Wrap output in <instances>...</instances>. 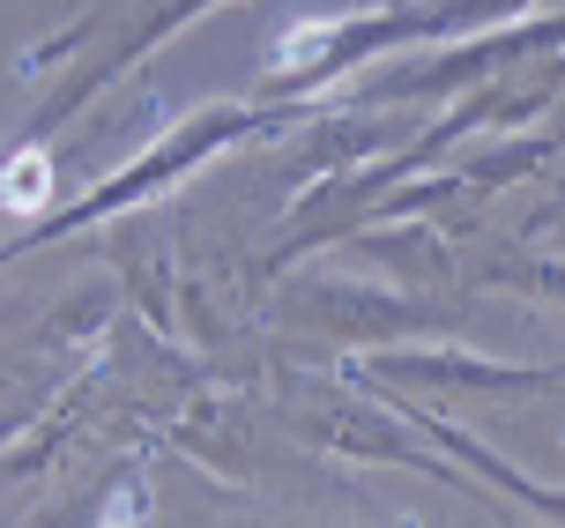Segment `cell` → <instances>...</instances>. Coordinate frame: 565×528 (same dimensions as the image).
<instances>
[{"label": "cell", "mask_w": 565, "mask_h": 528, "mask_svg": "<svg viewBox=\"0 0 565 528\" xmlns=\"http://www.w3.org/2000/svg\"><path fill=\"white\" fill-rule=\"evenodd\" d=\"M8 201H15V209H38V201H45V157H38V149L8 171Z\"/></svg>", "instance_id": "6da1fadb"}]
</instances>
